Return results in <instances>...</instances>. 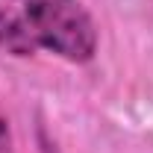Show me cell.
I'll return each instance as SVG.
<instances>
[{
  "label": "cell",
  "instance_id": "obj_1",
  "mask_svg": "<svg viewBox=\"0 0 153 153\" xmlns=\"http://www.w3.org/2000/svg\"><path fill=\"white\" fill-rule=\"evenodd\" d=\"M27 36L65 62H91L97 53V27L79 0H6Z\"/></svg>",
  "mask_w": 153,
  "mask_h": 153
},
{
  "label": "cell",
  "instance_id": "obj_2",
  "mask_svg": "<svg viewBox=\"0 0 153 153\" xmlns=\"http://www.w3.org/2000/svg\"><path fill=\"white\" fill-rule=\"evenodd\" d=\"M0 50H6L12 56H33L36 53V41L27 36V30L21 27V21L9 9H0Z\"/></svg>",
  "mask_w": 153,
  "mask_h": 153
},
{
  "label": "cell",
  "instance_id": "obj_3",
  "mask_svg": "<svg viewBox=\"0 0 153 153\" xmlns=\"http://www.w3.org/2000/svg\"><path fill=\"white\" fill-rule=\"evenodd\" d=\"M0 153H15V144H12V133H9L6 121H0Z\"/></svg>",
  "mask_w": 153,
  "mask_h": 153
}]
</instances>
